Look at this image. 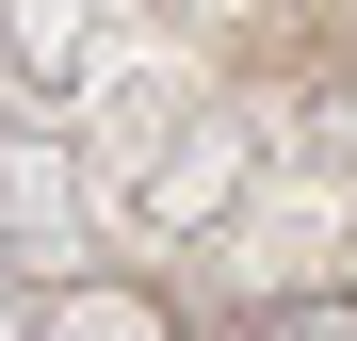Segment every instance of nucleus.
<instances>
[{
  "label": "nucleus",
  "instance_id": "obj_1",
  "mask_svg": "<svg viewBox=\"0 0 357 341\" xmlns=\"http://www.w3.org/2000/svg\"><path fill=\"white\" fill-rule=\"evenodd\" d=\"M66 227H82V162L49 130H0V260L17 244H66Z\"/></svg>",
  "mask_w": 357,
  "mask_h": 341
},
{
  "label": "nucleus",
  "instance_id": "obj_2",
  "mask_svg": "<svg viewBox=\"0 0 357 341\" xmlns=\"http://www.w3.org/2000/svg\"><path fill=\"white\" fill-rule=\"evenodd\" d=\"M0 66H17L33 98H66L98 66V0H0Z\"/></svg>",
  "mask_w": 357,
  "mask_h": 341
},
{
  "label": "nucleus",
  "instance_id": "obj_3",
  "mask_svg": "<svg viewBox=\"0 0 357 341\" xmlns=\"http://www.w3.org/2000/svg\"><path fill=\"white\" fill-rule=\"evenodd\" d=\"M49 341H178L146 293H98V276H66V293H49Z\"/></svg>",
  "mask_w": 357,
  "mask_h": 341
},
{
  "label": "nucleus",
  "instance_id": "obj_4",
  "mask_svg": "<svg viewBox=\"0 0 357 341\" xmlns=\"http://www.w3.org/2000/svg\"><path fill=\"white\" fill-rule=\"evenodd\" d=\"M0 341H49V293H33L17 260H0Z\"/></svg>",
  "mask_w": 357,
  "mask_h": 341
}]
</instances>
